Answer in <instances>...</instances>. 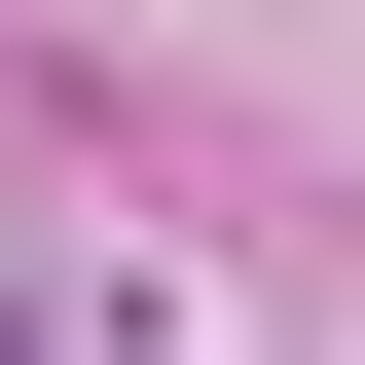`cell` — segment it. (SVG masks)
I'll return each instance as SVG.
<instances>
[]
</instances>
